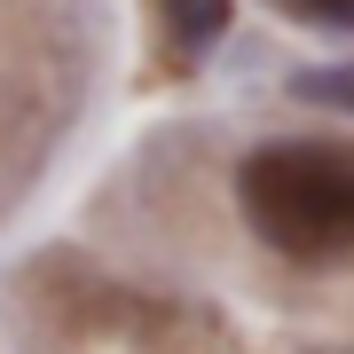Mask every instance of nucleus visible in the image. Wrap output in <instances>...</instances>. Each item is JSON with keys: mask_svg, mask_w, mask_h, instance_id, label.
<instances>
[{"mask_svg": "<svg viewBox=\"0 0 354 354\" xmlns=\"http://www.w3.org/2000/svg\"><path fill=\"white\" fill-rule=\"evenodd\" d=\"M291 95H307V102H339V111H354V64H346V71H299V79H291Z\"/></svg>", "mask_w": 354, "mask_h": 354, "instance_id": "7ed1b4c3", "label": "nucleus"}, {"mask_svg": "<svg viewBox=\"0 0 354 354\" xmlns=\"http://www.w3.org/2000/svg\"><path fill=\"white\" fill-rule=\"evenodd\" d=\"M291 16H307V24H330V32H354V0H283Z\"/></svg>", "mask_w": 354, "mask_h": 354, "instance_id": "20e7f679", "label": "nucleus"}, {"mask_svg": "<svg viewBox=\"0 0 354 354\" xmlns=\"http://www.w3.org/2000/svg\"><path fill=\"white\" fill-rule=\"evenodd\" d=\"M158 24H165V48L181 55V64H197L205 48L228 32V0H150Z\"/></svg>", "mask_w": 354, "mask_h": 354, "instance_id": "f03ea898", "label": "nucleus"}, {"mask_svg": "<svg viewBox=\"0 0 354 354\" xmlns=\"http://www.w3.org/2000/svg\"><path fill=\"white\" fill-rule=\"evenodd\" d=\"M244 221L283 260L354 252V150L346 142H268L236 174Z\"/></svg>", "mask_w": 354, "mask_h": 354, "instance_id": "f257e3e1", "label": "nucleus"}]
</instances>
